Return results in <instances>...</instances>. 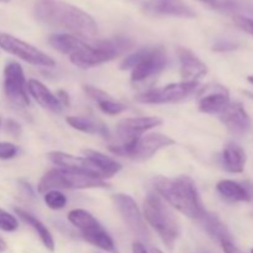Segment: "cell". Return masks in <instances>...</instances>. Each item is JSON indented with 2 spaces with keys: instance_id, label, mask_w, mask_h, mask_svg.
Returning a JSON list of instances; mask_svg holds the SVG:
<instances>
[{
  "instance_id": "cell-1",
  "label": "cell",
  "mask_w": 253,
  "mask_h": 253,
  "mask_svg": "<svg viewBox=\"0 0 253 253\" xmlns=\"http://www.w3.org/2000/svg\"><path fill=\"white\" fill-rule=\"evenodd\" d=\"M34 14L46 26L64 30L73 36L91 39L98 34V25L88 12L61 0H39Z\"/></svg>"
},
{
  "instance_id": "cell-2",
  "label": "cell",
  "mask_w": 253,
  "mask_h": 253,
  "mask_svg": "<svg viewBox=\"0 0 253 253\" xmlns=\"http://www.w3.org/2000/svg\"><path fill=\"white\" fill-rule=\"evenodd\" d=\"M153 184L158 195L185 216L200 220L207 212L194 180L188 175L157 177Z\"/></svg>"
},
{
  "instance_id": "cell-3",
  "label": "cell",
  "mask_w": 253,
  "mask_h": 253,
  "mask_svg": "<svg viewBox=\"0 0 253 253\" xmlns=\"http://www.w3.org/2000/svg\"><path fill=\"white\" fill-rule=\"evenodd\" d=\"M143 212L148 224L156 230L163 244L168 249H173L180 234V227L174 214L165 200L158 194L151 193L143 202Z\"/></svg>"
},
{
  "instance_id": "cell-4",
  "label": "cell",
  "mask_w": 253,
  "mask_h": 253,
  "mask_svg": "<svg viewBox=\"0 0 253 253\" xmlns=\"http://www.w3.org/2000/svg\"><path fill=\"white\" fill-rule=\"evenodd\" d=\"M167 66V52L162 46L141 48L120 63L121 71L132 69L131 81L141 82L156 76Z\"/></svg>"
},
{
  "instance_id": "cell-5",
  "label": "cell",
  "mask_w": 253,
  "mask_h": 253,
  "mask_svg": "<svg viewBox=\"0 0 253 253\" xmlns=\"http://www.w3.org/2000/svg\"><path fill=\"white\" fill-rule=\"evenodd\" d=\"M108 183L103 179L82 174L73 170L57 168L51 169L41 178L37 189L40 193L58 189H89V188H106Z\"/></svg>"
},
{
  "instance_id": "cell-6",
  "label": "cell",
  "mask_w": 253,
  "mask_h": 253,
  "mask_svg": "<svg viewBox=\"0 0 253 253\" xmlns=\"http://www.w3.org/2000/svg\"><path fill=\"white\" fill-rule=\"evenodd\" d=\"M68 220L81 231L82 236L86 242L106 252L118 253L114 240L90 212L82 209H74L69 211Z\"/></svg>"
},
{
  "instance_id": "cell-7",
  "label": "cell",
  "mask_w": 253,
  "mask_h": 253,
  "mask_svg": "<svg viewBox=\"0 0 253 253\" xmlns=\"http://www.w3.org/2000/svg\"><path fill=\"white\" fill-rule=\"evenodd\" d=\"M49 44L61 53L67 54L72 63L79 68H90L96 66L95 49L79 37L71 34H54L49 36Z\"/></svg>"
},
{
  "instance_id": "cell-8",
  "label": "cell",
  "mask_w": 253,
  "mask_h": 253,
  "mask_svg": "<svg viewBox=\"0 0 253 253\" xmlns=\"http://www.w3.org/2000/svg\"><path fill=\"white\" fill-rule=\"evenodd\" d=\"M162 125V120L156 116H141V118L124 119L118 124V135L123 141L121 146H110L109 150L116 155L127 157L131 148L146 131Z\"/></svg>"
},
{
  "instance_id": "cell-9",
  "label": "cell",
  "mask_w": 253,
  "mask_h": 253,
  "mask_svg": "<svg viewBox=\"0 0 253 253\" xmlns=\"http://www.w3.org/2000/svg\"><path fill=\"white\" fill-rule=\"evenodd\" d=\"M0 48L34 66L47 67V68L56 66L54 59L48 54L9 34H0Z\"/></svg>"
},
{
  "instance_id": "cell-10",
  "label": "cell",
  "mask_w": 253,
  "mask_h": 253,
  "mask_svg": "<svg viewBox=\"0 0 253 253\" xmlns=\"http://www.w3.org/2000/svg\"><path fill=\"white\" fill-rule=\"evenodd\" d=\"M198 82H180L172 83L162 88L150 89L135 96V100L141 104H167L180 101L188 98L197 90Z\"/></svg>"
},
{
  "instance_id": "cell-11",
  "label": "cell",
  "mask_w": 253,
  "mask_h": 253,
  "mask_svg": "<svg viewBox=\"0 0 253 253\" xmlns=\"http://www.w3.org/2000/svg\"><path fill=\"white\" fill-rule=\"evenodd\" d=\"M113 200L130 231L142 241H150L151 234L135 200L126 194H115Z\"/></svg>"
},
{
  "instance_id": "cell-12",
  "label": "cell",
  "mask_w": 253,
  "mask_h": 253,
  "mask_svg": "<svg viewBox=\"0 0 253 253\" xmlns=\"http://www.w3.org/2000/svg\"><path fill=\"white\" fill-rule=\"evenodd\" d=\"M4 91L11 104L26 108L30 104L26 93L24 71L17 62H9L4 68Z\"/></svg>"
},
{
  "instance_id": "cell-13",
  "label": "cell",
  "mask_w": 253,
  "mask_h": 253,
  "mask_svg": "<svg viewBox=\"0 0 253 253\" xmlns=\"http://www.w3.org/2000/svg\"><path fill=\"white\" fill-rule=\"evenodd\" d=\"M47 157H48V160L54 166H57L59 168L73 170V172L82 173V174L90 175V177L98 178V179H105L101 170L86 157H76V156L69 155V153L66 152H61V151L49 152L47 155Z\"/></svg>"
},
{
  "instance_id": "cell-14",
  "label": "cell",
  "mask_w": 253,
  "mask_h": 253,
  "mask_svg": "<svg viewBox=\"0 0 253 253\" xmlns=\"http://www.w3.org/2000/svg\"><path fill=\"white\" fill-rule=\"evenodd\" d=\"M170 145H174V140L169 136L163 133H148L138 138L137 142L128 152L127 157L137 161L148 160L158 151Z\"/></svg>"
},
{
  "instance_id": "cell-15",
  "label": "cell",
  "mask_w": 253,
  "mask_h": 253,
  "mask_svg": "<svg viewBox=\"0 0 253 253\" xmlns=\"http://www.w3.org/2000/svg\"><path fill=\"white\" fill-rule=\"evenodd\" d=\"M143 7L150 14L162 15V16L183 17V19H194L197 16L194 10L184 0H146Z\"/></svg>"
},
{
  "instance_id": "cell-16",
  "label": "cell",
  "mask_w": 253,
  "mask_h": 253,
  "mask_svg": "<svg viewBox=\"0 0 253 253\" xmlns=\"http://www.w3.org/2000/svg\"><path fill=\"white\" fill-rule=\"evenodd\" d=\"M220 120L222 121L227 130L234 135H245L251 127V119L244 105L239 101H230L229 105L219 114Z\"/></svg>"
},
{
  "instance_id": "cell-17",
  "label": "cell",
  "mask_w": 253,
  "mask_h": 253,
  "mask_svg": "<svg viewBox=\"0 0 253 253\" xmlns=\"http://www.w3.org/2000/svg\"><path fill=\"white\" fill-rule=\"evenodd\" d=\"M183 82H198L208 73V67L189 48L179 47L177 51Z\"/></svg>"
},
{
  "instance_id": "cell-18",
  "label": "cell",
  "mask_w": 253,
  "mask_h": 253,
  "mask_svg": "<svg viewBox=\"0 0 253 253\" xmlns=\"http://www.w3.org/2000/svg\"><path fill=\"white\" fill-rule=\"evenodd\" d=\"M230 103L229 90L224 86L215 85L204 89V94L199 98L198 108L205 114H220Z\"/></svg>"
},
{
  "instance_id": "cell-19",
  "label": "cell",
  "mask_w": 253,
  "mask_h": 253,
  "mask_svg": "<svg viewBox=\"0 0 253 253\" xmlns=\"http://www.w3.org/2000/svg\"><path fill=\"white\" fill-rule=\"evenodd\" d=\"M27 89H29L30 94L32 95V98L42 106V108L47 109V110L52 111V113H62V104L58 100L56 95L51 93L48 88H47L44 84H42L41 82L35 81L31 79L27 83Z\"/></svg>"
},
{
  "instance_id": "cell-20",
  "label": "cell",
  "mask_w": 253,
  "mask_h": 253,
  "mask_svg": "<svg viewBox=\"0 0 253 253\" xmlns=\"http://www.w3.org/2000/svg\"><path fill=\"white\" fill-rule=\"evenodd\" d=\"M83 90L85 91V94L91 99V100H94L98 104L99 109H100L104 114H106V115H119V114L124 113V111L126 110V105H124L123 103H119V101L114 100L109 94L100 90V89L95 88V86L84 85Z\"/></svg>"
},
{
  "instance_id": "cell-21",
  "label": "cell",
  "mask_w": 253,
  "mask_h": 253,
  "mask_svg": "<svg viewBox=\"0 0 253 253\" xmlns=\"http://www.w3.org/2000/svg\"><path fill=\"white\" fill-rule=\"evenodd\" d=\"M222 166L230 173H242L246 165V153L236 143H227L222 150Z\"/></svg>"
},
{
  "instance_id": "cell-22",
  "label": "cell",
  "mask_w": 253,
  "mask_h": 253,
  "mask_svg": "<svg viewBox=\"0 0 253 253\" xmlns=\"http://www.w3.org/2000/svg\"><path fill=\"white\" fill-rule=\"evenodd\" d=\"M203 227H204L205 231L208 232L209 236H211L212 239L219 241L220 244L226 241L232 242L231 234H230L229 229H227L226 225L219 219L216 214H212V212H205L203 215V217L200 219Z\"/></svg>"
},
{
  "instance_id": "cell-23",
  "label": "cell",
  "mask_w": 253,
  "mask_h": 253,
  "mask_svg": "<svg viewBox=\"0 0 253 253\" xmlns=\"http://www.w3.org/2000/svg\"><path fill=\"white\" fill-rule=\"evenodd\" d=\"M66 121L68 125H71L76 130L82 131V132L99 135L105 138L109 137L108 126L101 121L95 120V119L84 118V116H68Z\"/></svg>"
},
{
  "instance_id": "cell-24",
  "label": "cell",
  "mask_w": 253,
  "mask_h": 253,
  "mask_svg": "<svg viewBox=\"0 0 253 253\" xmlns=\"http://www.w3.org/2000/svg\"><path fill=\"white\" fill-rule=\"evenodd\" d=\"M216 189L219 194L229 202H251V194L249 190L234 180H220L216 185Z\"/></svg>"
},
{
  "instance_id": "cell-25",
  "label": "cell",
  "mask_w": 253,
  "mask_h": 253,
  "mask_svg": "<svg viewBox=\"0 0 253 253\" xmlns=\"http://www.w3.org/2000/svg\"><path fill=\"white\" fill-rule=\"evenodd\" d=\"M14 211H15V214H16L17 216L22 220V221H25L27 225H30V226H31L32 229L37 232V235H39L40 239H41L42 244L44 245V247H46L47 250H49V251H54L53 236H52V234L49 232V230L47 229V227L44 226V225L42 224L39 219H36L34 215H31L30 212L25 211V210L20 209V208H15Z\"/></svg>"
},
{
  "instance_id": "cell-26",
  "label": "cell",
  "mask_w": 253,
  "mask_h": 253,
  "mask_svg": "<svg viewBox=\"0 0 253 253\" xmlns=\"http://www.w3.org/2000/svg\"><path fill=\"white\" fill-rule=\"evenodd\" d=\"M83 153L88 160H90L101 170L105 178H111L121 169L120 163L116 162L113 158L108 157V156L103 155L101 152L93 150H83Z\"/></svg>"
},
{
  "instance_id": "cell-27",
  "label": "cell",
  "mask_w": 253,
  "mask_h": 253,
  "mask_svg": "<svg viewBox=\"0 0 253 253\" xmlns=\"http://www.w3.org/2000/svg\"><path fill=\"white\" fill-rule=\"evenodd\" d=\"M44 203L52 210H61L67 205V198L59 190H49L44 193Z\"/></svg>"
},
{
  "instance_id": "cell-28",
  "label": "cell",
  "mask_w": 253,
  "mask_h": 253,
  "mask_svg": "<svg viewBox=\"0 0 253 253\" xmlns=\"http://www.w3.org/2000/svg\"><path fill=\"white\" fill-rule=\"evenodd\" d=\"M19 222H17L16 217L12 216L5 210L0 209V230L6 232H12L17 229Z\"/></svg>"
},
{
  "instance_id": "cell-29",
  "label": "cell",
  "mask_w": 253,
  "mask_h": 253,
  "mask_svg": "<svg viewBox=\"0 0 253 253\" xmlns=\"http://www.w3.org/2000/svg\"><path fill=\"white\" fill-rule=\"evenodd\" d=\"M198 1L220 11H232L236 7L235 0H198Z\"/></svg>"
},
{
  "instance_id": "cell-30",
  "label": "cell",
  "mask_w": 253,
  "mask_h": 253,
  "mask_svg": "<svg viewBox=\"0 0 253 253\" xmlns=\"http://www.w3.org/2000/svg\"><path fill=\"white\" fill-rule=\"evenodd\" d=\"M234 22L237 27L242 30V31L247 32L249 35L253 36V19L244 16V15H235Z\"/></svg>"
},
{
  "instance_id": "cell-31",
  "label": "cell",
  "mask_w": 253,
  "mask_h": 253,
  "mask_svg": "<svg viewBox=\"0 0 253 253\" xmlns=\"http://www.w3.org/2000/svg\"><path fill=\"white\" fill-rule=\"evenodd\" d=\"M17 146L10 142H0V160H11L16 156Z\"/></svg>"
},
{
  "instance_id": "cell-32",
  "label": "cell",
  "mask_w": 253,
  "mask_h": 253,
  "mask_svg": "<svg viewBox=\"0 0 253 253\" xmlns=\"http://www.w3.org/2000/svg\"><path fill=\"white\" fill-rule=\"evenodd\" d=\"M5 126H6L7 132H10L11 135L19 136L20 133H21V126H20L15 120L9 119V120H6V123H5Z\"/></svg>"
},
{
  "instance_id": "cell-33",
  "label": "cell",
  "mask_w": 253,
  "mask_h": 253,
  "mask_svg": "<svg viewBox=\"0 0 253 253\" xmlns=\"http://www.w3.org/2000/svg\"><path fill=\"white\" fill-rule=\"evenodd\" d=\"M222 250H224L225 253H244L242 251H240L231 241H226V242H222L221 244Z\"/></svg>"
},
{
  "instance_id": "cell-34",
  "label": "cell",
  "mask_w": 253,
  "mask_h": 253,
  "mask_svg": "<svg viewBox=\"0 0 253 253\" xmlns=\"http://www.w3.org/2000/svg\"><path fill=\"white\" fill-rule=\"evenodd\" d=\"M132 253H148V251L142 242L135 241L132 244Z\"/></svg>"
},
{
  "instance_id": "cell-35",
  "label": "cell",
  "mask_w": 253,
  "mask_h": 253,
  "mask_svg": "<svg viewBox=\"0 0 253 253\" xmlns=\"http://www.w3.org/2000/svg\"><path fill=\"white\" fill-rule=\"evenodd\" d=\"M236 44L234 43H217L214 46L215 51H229V49H235Z\"/></svg>"
},
{
  "instance_id": "cell-36",
  "label": "cell",
  "mask_w": 253,
  "mask_h": 253,
  "mask_svg": "<svg viewBox=\"0 0 253 253\" xmlns=\"http://www.w3.org/2000/svg\"><path fill=\"white\" fill-rule=\"evenodd\" d=\"M57 98H58V100L61 101L62 105H69V96L64 90L57 91Z\"/></svg>"
},
{
  "instance_id": "cell-37",
  "label": "cell",
  "mask_w": 253,
  "mask_h": 253,
  "mask_svg": "<svg viewBox=\"0 0 253 253\" xmlns=\"http://www.w3.org/2000/svg\"><path fill=\"white\" fill-rule=\"evenodd\" d=\"M6 242L4 241V240L1 239V237H0V252H4L5 250H6Z\"/></svg>"
},
{
  "instance_id": "cell-38",
  "label": "cell",
  "mask_w": 253,
  "mask_h": 253,
  "mask_svg": "<svg viewBox=\"0 0 253 253\" xmlns=\"http://www.w3.org/2000/svg\"><path fill=\"white\" fill-rule=\"evenodd\" d=\"M247 81H249L250 83H251L252 85H253V76H250V77H247Z\"/></svg>"
},
{
  "instance_id": "cell-39",
  "label": "cell",
  "mask_w": 253,
  "mask_h": 253,
  "mask_svg": "<svg viewBox=\"0 0 253 253\" xmlns=\"http://www.w3.org/2000/svg\"><path fill=\"white\" fill-rule=\"evenodd\" d=\"M151 253H163V252L160 251V250H157V249H153L152 252H151Z\"/></svg>"
},
{
  "instance_id": "cell-40",
  "label": "cell",
  "mask_w": 253,
  "mask_h": 253,
  "mask_svg": "<svg viewBox=\"0 0 253 253\" xmlns=\"http://www.w3.org/2000/svg\"><path fill=\"white\" fill-rule=\"evenodd\" d=\"M0 1H1V2H7V1H9V0H0Z\"/></svg>"
},
{
  "instance_id": "cell-41",
  "label": "cell",
  "mask_w": 253,
  "mask_h": 253,
  "mask_svg": "<svg viewBox=\"0 0 253 253\" xmlns=\"http://www.w3.org/2000/svg\"><path fill=\"white\" fill-rule=\"evenodd\" d=\"M0 125H1V119H0Z\"/></svg>"
},
{
  "instance_id": "cell-42",
  "label": "cell",
  "mask_w": 253,
  "mask_h": 253,
  "mask_svg": "<svg viewBox=\"0 0 253 253\" xmlns=\"http://www.w3.org/2000/svg\"><path fill=\"white\" fill-rule=\"evenodd\" d=\"M251 253H253V249H252V251H251Z\"/></svg>"
}]
</instances>
